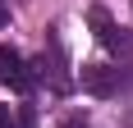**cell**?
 Returning <instances> with one entry per match:
<instances>
[{
    "label": "cell",
    "mask_w": 133,
    "mask_h": 128,
    "mask_svg": "<svg viewBox=\"0 0 133 128\" xmlns=\"http://www.w3.org/2000/svg\"><path fill=\"white\" fill-rule=\"evenodd\" d=\"M83 87L92 91V96H115V91L124 87V73L110 69V64H87V69H83Z\"/></svg>",
    "instance_id": "obj_1"
},
{
    "label": "cell",
    "mask_w": 133,
    "mask_h": 128,
    "mask_svg": "<svg viewBox=\"0 0 133 128\" xmlns=\"http://www.w3.org/2000/svg\"><path fill=\"white\" fill-rule=\"evenodd\" d=\"M0 82H9L14 91H28V82H32L28 69H23V60H18L14 51H0Z\"/></svg>",
    "instance_id": "obj_2"
},
{
    "label": "cell",
    "mask_w": 133,
    "mask_h": 128,
    "mask_svg": "<svg viewBox=\"0 0 133 128\" xmlns=\"http://www.w3.org/2000/svg\"><path fill=\"white\" fill-rule=\"evenodd\" d=\"M0 5H5V0H0Z\"/></svg>",
    "instance_id": "obj_6"
},
{
    "label": "cell",
    "mask_w": 133,
    "mask_h": 128,
    "mask_svg": "<svg viewBox=\"0 0 133 128\" xmlns=\"http://www.w3.org/2000/svg\"><path fill=\"white\" fill-rule=\"evenodd\" d=\"M92 27H96V37H101V46L119 51V37H124V32H115V23H110V14L101 9V5H92Z\"/></svg>",
    "instance_id": "obj_3"
},
{
    "label": "cell",
    "mask_w": 133,
    "mask_h": 128,
    "mask_svg": "<svg viewBox=\"0 0 133 128\" xmlns=\"http://www.w3.org/2000/svg\"><path fill=\"white\" fill-rule=\"evenodd\" d=\"M0 128H14V115H9V105H0Z\"/></svg>",
    "instance_id": "obj_5"
},
{
    "label": "cell",
    "mask_w": 133,
    "mask_h": 128,
    "mask_svg": "<svg viewBox=\"0 0 133 128\" xmlns=\"http://www.w3.org/2000/svg\"><path fill=\"white\" fill-rule=\"evenodd\" d=\"M60 128H92V119H83V115H64V124Z\"/></svg>",
    "instance_id": "obj_4"
}]
</instances>
